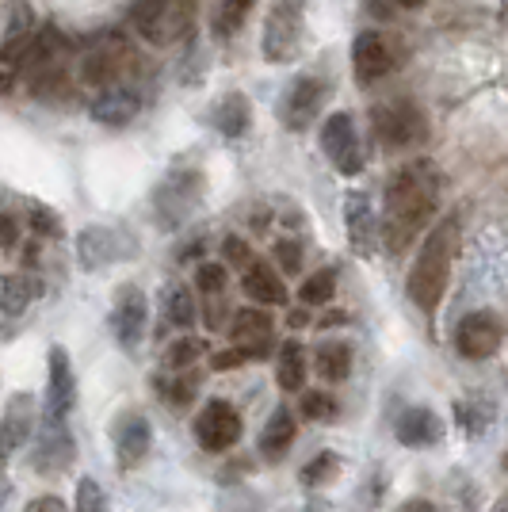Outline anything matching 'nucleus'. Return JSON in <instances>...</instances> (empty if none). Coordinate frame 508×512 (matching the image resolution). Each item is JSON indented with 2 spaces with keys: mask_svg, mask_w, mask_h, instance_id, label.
Masks as SVG:
<instances>
[{
  "mask_svg": "<svg viewBox=\"0 0 508 512\" xmlns=\"http://www.w3.org/2000/svg\"><path fill=\"white\" fill-rule=\"evenodd\" d=\"M440 195V176L428 161H413L390 176L386 184V214H382V241L398 256L413 245V237L436 211Z\"/></svg>",
  "mask_w": 508,
  "mask_h": 512,
  "instance_id": "nucleus-1",
  "label": "nucleus"
},
{
  "mask_svg": "<svg viewBox=\"0 0 508 512\" xmlns=\"http://www.w3.org/2000/svg\"><path fill=\"white\" fill-rule=\"evenodd\" d=\"M455 245H459V222L447 218V222H440L432 234L424 237L421 253H417L413 268H409V299L417 302L424 314H436V306L444 299Z\"/></svg>",
  "mask_w": 508,
  "mask_h": 512,
  "instance_id": "nucleus-2",
  "label": "nucleus"
},
{
  "mask_svg": "<svg viewBox=\"0 0 508 512\" xmlns=\"http://www.w3.org/2000/svg\"><path fill=\"white\" fill-rule=\"evenodd\" d=\"M195 23L191 0H142L134 8V31L153 46L184 43Z\"/></svg>",
  "mask_w": 508,
  "mask_h": 512,
  "instance_id": "nucleus-3",
  "label": "nucleus"
},
{
  "mask_svg": "<svg viewBox=\"0 0 508 512\" xmlns=\"http://www.w3.org/2000/svg\"><path fill=\"white\" fill-rule=\"evenodd\" d=\"M298 46H302V4L298 0H276V8H272V16L264 23V58L268 62H291L298 54Z\"/></svg>",
  "mask_w": 508,
  "mask_h": 512,
  "instance_id": "nucleus-4",
  "label": "nucleus"
},
{
  "mask_svg": "<svg viewBox=\"0 0 508 512\" xmlns=\"http://www.w3.org/2000/svg\"><path fill=\"white\" fill-rule=\"evenodd\" d=\"M375 134L386 150H409L428 138V123L417 104H386L375 107Z\"/></svg>",
  "mask_w": 508,
  "mask_h": 512,
  "instance_id": "nucleus-5",
  "label": "nucleus"
},
{
  "mask_svg": "<svg viewBox=\"0 0 508 512\" xmlns=\"http://www.w3.org/2000/svg\"><path fill=\"white\" fill-rule=\"evenodd\" d=\"M199 195H203V176L199 172H176L169 176L161 188H157V222L169 230V226H180L195 207H199Z\"/></svg>",
  "mask_w": 508,
  "mask_h": 512,
  "instance_id": "nucleus-6",
  "label": "nucleus"
},
{
  "mask_svg": "<svg viewBox=\"0 0 508 512\" xmlns=\"http://www.w3.org/2000/svg\"><path fill=\"white\" fill-rule=\"evenodd\" d=\"M501 344H505V325L493 310H474L455 329V348L466 360H489V356H497Z\"/></svg>",
  "mask_w": 508,
  "mask_h": 512,
  "instance_id": "nucleus-7",
  "label": "nucleus"
},
{
  "mask_svg": "<svg viewBox=\"0 0 508 512\" xmlns=\"http://www.w3.org/2000/svg\"><path fill=\"white\" fill-rule=\"evenodd\" d=\"M195 440L203 451H230L241 440V413L222 398L207 402L195 417Z\"/></svg>",
  "mask_w": 508,
  "mask_h": 512,
  "instance_id": "nucleus-8",
  "label": "nucleus"
},
{
  "mask_svg": "<svg viewBox=\"0 0 508 512\" xmlns=\"http://www.w3.org/2000/svg\"><path fill=\"white\" fill-rule=\"evenodd\" d=\"M230 344L245 360H264L276 348V329L264 310H237L230 321Z\"/></svg>",
  "mask_w": 508,
  "mask_h": 512,
  "instance_id": "nucleus-9",
  "label": "nucleus"
},
{
  "mask_svg": "<svg viewBox=\"0 0 508 512\" xmlns=\"http://www.w3.org/2000/svg\"><path fill=\"white\" fill-rule=\"evenodd\" d=\"M321 150L329 153V161H333L344 176H356V172L363 169L356 123H352L344 111H337V115H329V119H325V127H321Z\"/></svg>",
  "mask_w": 508,
  "mask_h": 512,
  "instance_id": "nucleus-10",
  "label": "nucleus"
},
{
  "mask_svg": "<svg viewBox=\"0 0 508 512\" xmlns=\"http://www.w3.org/2000/svg\"><path fill=\"white\" fill-rule=\"evenodd\" d=\"M325 81L318 77H298L295 85H287L283 100H279V119L287 130H306L318 119L321 104H325Z\"/></svg>",
  "mask_w": 508,
  "mask_h": 512,
  "instance_id": "nucleus-11",
  "label": "nucleus"
},
{
  "mask_svg": "<svg viewBox=\"0 0 508 512\" xmlns=\"http://www.w3.org/2000/svg\"><path fill=\"white\" fill-rule=\"evenodd\" d=\"M31 432H35V398L12 394L4 413H0V463H8L31 440Z\"/></svg>",
  "mask_w": 508,
  "mask_h": 512,
  "instance_id": "nucleus-12",
  "label": "nucleus"
},
{
  "mask_svg": "<svg viewBox=\"0 0 508 512\" xmlns=\"http://www.w3.org/2000/svg\"><path fill=\"white\" fill-rule=\"evenodd\" d=\"M73 463V436L65 417H43V432L35 440V470L39 474H62Z\"/></svg>",
  "mask_w": 508,
  "mask_h": 512,
  "instance_id": "nucleus-13",
  "label": "nucleus"
},
{
  "mask_svg": "<svg viewBox=\"0 0 508 512\" xmlns=\"http://www.w3.org/2000/svg\"><path fill=\"white\" fill-rule=\"evenodd\" d=\"M146 295L138 291V287H123L119 291V299H115V310H111V333H115V341L123 344V348H138L142 337H146Z\"/></svg>",
  "mask_w": 508,
  "mask_h": 512,
  "instance_id": "nucleus-14",
  "label": "nucleus"
},
{
  "mask_svg": "<svg viewBox=\"0 0 508 512\" xmlns=\"http://www.w3.org/2000/svg\"><path fill=\"white\" fill-rule=\"evenodd\" d=\"M77 256L88 272L104 268V264H115V260H127L130 256V237L119 234V230H107V226H88L81 241H77Z\"/></svg>",
  "mask_w": 508,
  "mask_h": 512,
  "instance_id": "nucleus-15",
  "label": "nucleus"
},
{
  "mask_svg": "<svg viewBox=\"0 0 508 512\" xmlns=\"http://www.w3.org/2000/svg\"><path fill=\"white\" fill-rule=\"evenodd\" d=\"M153 448V425L146 413H123L115 425V455H119V470H134Z\"/></svg>",
  "mask_w": 508,
  "mask_h": 512,
  "instance_id": "nucleus-16",
  "label": "nucleus"
},
{
  "mask_svg": "<svg viewBox=\"0 0 508 512\" xmlns=\"http://www.w3.org/2000/svg\"><path fill=\"white\" fill-rule=\"evenodd\" d=\"M344 226H348V241H352V249L360 256H371L379 249L382 241V226L379 218H375V207H371V199L363 192L348 195V203H344Z\"/></svg>",
  "mask_w": 508,
  "mask_h": 512,
  "instance_id": "nucleus-17",
  "label": "nucleus"
},
{
  "mask_svg": "<svg viewBox=\"0 0 508 512\" xmlns=\"http://www.w3.org/2000/svg\"><path fill=\"white\" fill-rule=\"evenodd\" d=\"M77 402V379H73V363L65 348H50V379H46V413L50 417H65L73 413Z\"/></svg>",
  "mask_w": 508,
  "mask_h": 512,
  "instance_id": "nucleus-18",
  "label": "nucleus"
},
{
  "mask_svg": "<svg viewBox=\"0 0 508 512\" xmlns=\"http://www.w3.org/2000/svg\"><path fill=\"white\" fill-rule=\"evenodd\" d=\"M123 69H127V50L119 43H100L85 54V62H81V81L92 88H111V85H119Z\"/></svg>",
  "mask_w": 508,
  "mask_h": 512,
  "instance_id": "nucleus-19",
  "label": "nucleus"
},
{
  "mask_svg": "<svg viewBox=\"0 0 508 512\" xmlns=\"http://www.w3.org/2000/svg\"><path fill=\"white\" fill-rule=\"evenodd\" d=\"M394 432H398V440H402L405 448H432V444L444 440V421H440V413H432L428 406H413L398 417Z\"/></svg>",
  "mask_w": 508,
  "mask_h": 512,
  "instance_id": "nucleus-20",
  "label": "nucleus"
},
{
  "mask_svg": "<svg viewBox=\"0 0 508 512\" xmlns=\"http://www.w3.org/2000/svg\"><path fill=\"white\" fill-rule=\"evenodd\" d=\"M138 111H142V100L130 88L111 85V88H100V96L92 104V119L104 123V127H127Z\"/></svg>",
  "mask_w": 508,
  "mask_h": 512,
  "instance_id": "nucleus-21",
  "label": "nucleus"
},
{
  "mask_svg": "<svg viewBox=\"0 0 508 512\" xmlns=\"http://www.w3.org/2000/svg\"><path fill=\"white\" fill-rule=\"evenodd\" d=\"M352 65H356V77L367 81V85L390 73V50L379 39V31H363L360 39L352 43Z\"/></svg>",
  "mask_w": 508,
  "mask_h": 512,
  "instance_id": "nucleus-22",
  "label": "nucleus"
},
{
  "mask_svg": "<svg viewBox=\"0 0 508 512\" xmlns=\"http://www.w3.org/2000/svg\"><path fill=\"white\" fill-rule=\"evenodd\" d=\"M295 432H298L295 413H291V409H276L272 421L260 432V455H264L268 463H279V459L291 451V444H295Z\"/></svg>",
  "mask_w": 508,
  "mask_h": 512,
  "instance_id": "nucleus-23",
  "label": "nucleus"
},
{
  "mask_svg": "<svg viewBox=\"0 0 508 512\" xmlns=\"http://www.w3.org/2000/svg\"><path fill=\"white\" fill-rule=\"evenodd\" d=\"M241 287H245V295L260 306H283L287 302V287H283V279L268 268V264H249L245 268V279H241Z\"/></svg>",
  "mask_w": 508,
  "mask_h": 512,
  "instance_id": "nucleus-24",
  "label": "nucleus"
},
{
  "mask_svg": "<svg viewBox=\"0 0 508 512\" xmlns=\"http://www.w3.org/2000/svg\"><path fill=\"white\" fill-rule=\"evenodd\" d=\"M253 123V111H249V100L241 92H230L222 104L214 107V127L222 130L226 138H241Z\"/></svg>",
  "mask_w": 508,
  "mask_h": 512,
  "instance_id": "nucleus-25",
  "label": "nucleus"
},
{
  "mask_svg": "<svg viewBox=\"0 0 508 512\" xmlns=\"http://www.w3.org/2000/svg\"><path fill=\"white\" fill-rule=\"evenodd\" d=\"M39 295V283L27 276H0V314L4 318H20L27 302Z\"/></svg>",
  "mask_w": 508,
  "mask_h": 512,
  "instance_id": "nucleus-26",
  "label": "nucleus"
},
{
  "mask_svg": "<svg viewBox=\"0 0 508 512\" xmlns=\"http://www.w3.org/2000/svg\"><path fill=\"white\" fill-rule=\"evenodd\" d=\"M314 367H318V375L325 379V383H344L348 371H352V348H348L344 341H325L318 348Z\"/></svg>",
  "mask_w": 508,
  "mask_h": 512,
  "instance_id": "nucleus-27",
  "label": "nucleus"
},
{
  "mask_svg": "<svg viewBox=\"0 0 508 512\" xmlns=\"http://www.w3.org/2000/svg\"><path fill=\"white\" fill-rule=\"evenodd\" d=\"M161 314L176 329H191L195 325V299H191V291L184 283H169L161 291Z\"/></svg>",
  "mask_w": 508,
  "mask_h": 512,
  "instance_id": "nucleus-28",
  "label": "nucleus"
},
{
  "mask_svg": "<svg viewBox=\"0 0 508 512\" xmlns=\"http://www.w3.org/2000/svg\"><path fill=\"white\" fill-rule=\"evenodd\" d=\"M153 390H157V398L172 409H188L195 402V394H199V383L191 379V375H157L153 379Z\"/></svg>",
  "mask_w": 508,
  "mask_h": 512,
  "instance_id": "nucleus-29",
  "label": "nucleus"
},
{
  "mask_svg": "<svg viewBox=\"0 0 508 512\" xmlns=\"http://www.w3.org/2000/svg\"><path fill=\"white\" fill-rule=\"evenodd\" d=\"M276 379L283 390H302V383H306V356H302V344L298 341L279 348Z\"/></svg>",
  "mask_w": 508,
  "mask_h": 512,
  "instance_id": "nucleus-30",
  "label": "nucleus"
},
{
  "mask_svg": "<svg viewBox=\"0 0 508 512\" xmlns=\"http://www.w3.org/2000/svg\"><path fill=\"white\" fill-rule=\"evenodd\" d=\"M249 12H253V0H222L218 12H214V31H218L222 39H226V35H237L241 23L249 20Z\"/></svg>",
  "mask_w": 508,
  "mask_h": 512,
  "instance_id": "nucleus-31",
  "label": "nucleus"
},
{
  "mask_svg": "<svg viewBox=\"0 0 508 512\" xmlns=\"http://www.w3.org/2000/svg\"><path fill=\"white\" fill-rule=\"evenodd\" d=\"M302 302L306 306H325V302L337 295V272L333 268H321V272H314V276L302 283Z\"/></svg>",
  "mask_w": 508,
  "mask_h": 512,
  "instance_id": "nucleus-32",
  "label": "nucleus"
},
{
  "mask_svg": "<svg viewBox=\"0 0 508 512\" xmlns=\"http://www.w3.org/2000/svg\"><path fill=\"white\" fill-rule=\"evenodd\" d=\"M203 348H207V344L199 341V337H184V341H176L165 348L161 367H165V371H184V367H191V363L203 356Z\"/></svg>",
  "mask_w": 508,
  "mask_h": 512,
  "instance_id": "nucleus-33",
  "label": "nucleus"
},
{
  "mask_svg": "<svg viewBox=\"0 0 508 512\" xmlns=\"http://www.w3.org/2000/svg\"><path fill=\"white\" fill-rule=\"evenodd\" d=\"M337 467L340 459L333 451H321L318 459H310L306 467H302V486H325V482H333L337 478Z\"/></svg>",
  "mask_w": 508,
  "mask_h": 512,
  "instance_id": "nucleus-34",
  "label": "nucleus"
},
{
  "mask_svg": "<svg viewBox=\"0 0 508 512\" xmlns=\"http://www.w3.org/2000/svg\"><path fill=\"white\" fill-rule=\"evenodd\" d=\"M455 417H459V425H463L466 436H478V432H486L489 421H493V409L478 406V402H459V406H455Z\"/></svg>",
  "mask_w": 508,
  "mask_h": 512,
  "instance_id": "nucleus-35",
  "label": "nucleus"
},
{
  "mask_svg": "<svg viewBox=\"0 0 508 512\" xmlns=\"http://www.w3.org/2000/svg\"><path fill=\"white\" fill-rule=\"evenodd\" d=\"M77 512H111L96 478H81V482H77Z\"/></svg>",
  "mask_w": 508,
  "mask_h": 512,
  "instance_id": "nucleus-36",
  "label": "nucleus"
},
{
  "mask_svg": "<svg viewBox=\"0 0 508 512\" xmlns=\"http://www.w3.org/2000/svg\"><path fill=\"white\" fill-rule=\"evenodd\" d=\"M195 287H199L203 295H222V287H226V268H222V264H199Z\"/></svg>",
  "mask_w": 508,
  "mask_h": 512,
  "instance_id": "nucleus-37",
  "label": "nucleus"
},
{
  "mask_svg": "<svg viewBox=\"0 0 508 512\" xmlns=\"http://www.w3.org/2000/svg\"><path fill=\"white\" fill-rule=\"evenodd\" d=\"M302 413H306L310 421H321V417L333 413V398L321 394V390H302Z\"/></svg>",
  "mask_w": 508,
  "mask_h": 512,
  "instance_id": "nucleus-38",
  "label": "nucleus"
},
{
  "mask_svg": "<svg viewBox=\"0 0 508 512\" xmlns=\"http://www.w3.org/2000/svg\"><path fill=\"white\" fill-rule=\"evenodd\" d=\"M222 256L230 260L233 268H249V264H253V256H249V245H245L241 237H226V241H222Z\"/></svg>",
  "mask_w": 508,
  "mask_h": 512,
  "instance_id": "nucleus-39",
  "label": "nucleus"
},
{
  "mask_svg": "<svg viewBox=\"0 0 508 512\" xmlns=\"http://www.w3.org/2000/svg\"><path fill=\"white\" fill-rule=\"evenodd\" d=\"M276 256H279V264H283V272H291V276L302 268V249H298L295 241H279Z\"/></svg>",
  "mask_w": 508,
  "mask_h": 512,
  "instance_id": "nucleus-40",
  "label": "nucleus"
},
{
  "mask_svg": "<svg viewBox=\"0 0 508 512\" xmlns=\"http://www.w3.org/2000/svg\"><path fill=\"white\" fill-rule=\"evenodd\" d=\"M20 245V222L12 214H0V249H16Z\"/></svg>",
  "mask_w": 508,
  "mask_h": 512,
  "instance_id": "nucleus-41",
  "label": "nucleus"
},
{
  "mask_svg": "<svg viewBox=\"0 0 508 512\" xmlns=\"http://www.w3.org/2000/svg\"><path fill=\"white\" fill-rule=\"evenodd\" d=\"M31 226H35V234H50V237H58V230H62V226H58V214H50V211H43V207H39V211L31 214Z\"/></svg>",
  "mask_w": 508,
  "mask_h": 512,
  "instance_id": "nucleus-42",
  "label": "nucleus"
},
{
  "mask_svg": "<svg viewBox=\"0 0 508 512\" xmlns=\"http://www.w3.org/2000/svg\"><path fill=\"white\" fill-rule=\"evenodd\" d=\"M23 512H65V501L62 497H54V493H43V497L27 501V509Z\"/></svg>",
  "mask_w": 508,
  "mask_h": 512,
  "instance_id": "nucleus-43",
  "label": "nucleus"
},
{
  "mask_svg": "<svg viewBox=\"0 0 508 512\" xmlns=\"http://www.w3.org/2000/svg\"><path fill=\"white\" fill-rule=\"evenodd\" d=\"M16 81H20V69H16V62L0 58V96H8V92L16 88Z\"/></svg>",
  "mask_w": 508,
  "mask_h": 512,
  "instance_id": "nucleus-44",
  "label": "nucleus"
},
{
  "mask_svg": "<svg viewBox=\"0 0 508 512\" xmlns=\"http://www.w3.org/2000/svg\"><path fill=\"white\" fill-rule=\"evenodd\" d=\"M211 363L218 367V371H226V367H237V363H245V356H241V352L233 348V352H218V356H214Z\"/></svg>",
  "mask_w": 508,
  "mask_h": 512,
  "instance_id": "nucleus-45",
  "label": "nucleus"
},
{
  "mask_svg": "<svg viewBox=\"0 0 508 512\" xmlns=\"http://www.w3.org/2000/svg\"><path fill=\"white\" fill-rule=\"evenodd\" d=\"M394 512H436V505H432V501H424V497H413V501L398 505Z\"/></svg>",
  "mask_w": 508,
  "mask_h": 512,
  "instance_id": "nucleus-46",
  "label": "nucleus"
},
{
  "mask_svg": "<svg viewBox=\"0 0 508 512\" xmlns=\"http://www.w3.org/2000/svg\"><path fill=\"white\" fill-rule=\"evenodd\" d=\"M8 490H12V478H8V463H0V501L8 497Z\"/></svg>",
  "mask_w": 508,
  "mask_h": 512,
  "instance_id": "nucleus-47",
  "label": "nucleus"
},
{
  "mask_svg": "<svg viewBox=\"0 0 508 512\" xmlns=\"http://www.w3.org/2000/svg\"><path fill=\"white\" fill-rule=\"evenodd\" d=\"M489 512H508V493H505V497H497V501H493V509H489Z\"/></svg>",
  "mask_w": 508,
  "mask_h": 512,
  "instance_id": "nucleus-48",
  "label": "nucleus"
},
{
  "mask_svg": "<svg viewBox=\"0 0 508 512\" xmlns=\"http://www.w3.org/2000/svg\"><path fill=\"white\" fill-rule=\"evenodd\" d=\"M405 8H417V4H421V0H402Z\"/></svg>",
  "mask_w": 508,
  "mask_h": 512,
  "instance_id": "nucleus-49",
  "label": "nucleus"
}]
</instances>
